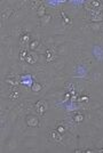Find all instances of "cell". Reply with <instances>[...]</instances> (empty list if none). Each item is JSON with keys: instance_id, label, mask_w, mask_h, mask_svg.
Wrapping results in <instances>:
<instances>
[{"instance_id": "6da1fadb", "label": "cell", "mask_w": 103, "mask_h": 153, "mask_svg": "<svg viewBox=\"0 0 103 153\" xmlns=\"http://www.w3.org/2000/svg\"><path fill=\"white\" fill-rule=\"evenodd\" d=\"M34 109H36V111L40 114V115H44L45 112L47 111V109H48V105H47L46 102L39 101V102H37V103L34 104Z\"/></svg>"}, {"instance_id": "3957f363", "label": "cell", "mask_w": 103, "mask_h": 153, "mask_svg": "<svg viewBox=\"0 0 103 153\" xmlns=\"http://www.w3.org/2000/svg\"><path fill=\"white\" fill-rule=\"evenodd\" d=\"M49 138L53 140V142L60 143L61 140H62V134L59 133L56 129H55V130H50V133H49Z\"/></svg>"}, {"instance_id": "7c38bea8", "label": "cell", "mask_w": 103, "mask_h": 153, "mask_svg": "<svg viewBox=\"0 0 103 153\" xmlns=\"http://www.w3.org/2000/svg\"><path fill=\"white\" fill-rule=\"evenodd\" d=\"M73 120L76 121V122H83V120H84V115L83 114H76V115L73 116Z\"/></svg>"}, {"instance_id": "2e32d148", "label": "cell", "mask_w": 103, "mask_h": 153, "mask_svg": "<svg viewBox=\"0 0 103 153\" xmlns=\"http://www.w3.org/2000/svg\"><path fill=\"white\" fill-rule=\"evenodd\" d=\"M18 96H20L18 91H13V93L10 94V100H16V98H18Z\"/></svg>"}, {"instance_id": "5bb4252c", "label": "cell", "mask_w": 103, "mask_h": 153, "mask_svg": "<svg viewBox=\"0 0 103 153\" xmlns=\"http://www.w3.org/2000/svg\"><path fill=\"white\" fill-rule=\"evenodd\" d=\"M61 16H62V18H63V21H64V24H71V20H70L68 16H65V14L62 12L61 13Z\"/></svg>"}, {"instance_id": "e0dca14e", "label": "cell", "mask_w": 103, "mask_h": 153, "mask_svg": "<svg viewBox=\"0 0 103 153\" xmlns=\"http://www.w3.org/2000/svg\"><path fill=\"white\" fill-rule=\"evenodd\" d=\"M68 88H69V91H70V94H71L72 96L77 95V94H76V90H74V88H73L72 85H69V86H68Z\"/></svg>"}, {"instance_id": "30bf717a", "label": "cell", "mask_w": 103, "mask_h": 153, "mask_svg": "<svg viewBox=\"0 0 103 153\" xmlns=\"http://www.w3.org/2000/svg\"><path fill=\"white\" fill-rule=\"evenodd\" d=\"M39 46V40H33L30 42V49L31 50H34L37 49V47Z\"/></svg>"}, {"instance_id": "ac0fdd59", "label": "cell", "mask_w": 103, "mask_h": 153, "mask_svg": "<svg viewBox=\"0 0 103 153\" xmlns=\"http://www.w3.org/2000/svg\"><path fill=\"white\" fill-rule=\"evenodd\" d=\"M49 21H50V16H49V15H45V16L43 17V22H44V23H49Z\"/></svg>"}, {"instance_id": "8992f818", "label": "cell", "mask_w": 103, "mask_h": 153, "mask_svg": "<svg viewBox=\"0 0 103 153\" xmlns=\"http://www.w3.org/2000/svg\"><path fill=\"white\" fill-rule=\"evenodd\" d=\"M38 16L41 17L43 18L45 15H46V7H45V5H40L39 8H38Z\"/></svg>"}, {"instance_id": "5b68a950", "label": "cell", "mask_w": 103, "mask_h": 153, "mask_svg": "<svg viewBox=\"0 0 103 153\" xmlns=\"http://www.w3.org/2000/svg\"><path fill=\"white\" fill-rule=\"evenodd\" d=\"M102 20H103V16L99 12H93V13H92V17H90V21H92V22H101Z\"/></svg>"}, {"instance_id": "ba28073f", "label": "cell", "mask_w": 103, "mask_h": 153, "mask_svg": "<svg viewBox=\"0 0 103 153\" xmlns=\"http://www.w3.org/2000/svg\"><path fill=\"white\" fill-rule=\"evenodd\" d=\"M25 61H27L28 63H30V64H34L37 62V57L34 56V55H32V54H28L27 60Z\"/></svg>"}, {"instance_id": "ffe728a7", "label": "cell", "mask_w": 103, "mask_h": 153, "mask_svg": "<svg viewBox=\"0 0 103 153\" xmlns=\"http://www.w3.org/2000/svg\"><path fill=\"white\" fill-rule=\"evenodd\" d=\"M71 96H72V95H71L70 93H67V94H65V98H64V100H65V101L70 100V97H71Z\"/></svg>"}, {"instance_id": "9c48e42d", "label": "cell", "mask_w": 103, "mask_h": 153, "mask_svg": "<svg viewBox=\"0 0 103 153\" xmlns=\"http://www.w3.org/2000/svg\"><path fill=\"white\" fill-rule=\"evenodd\" d=\"M28 54H29V53H28V50H27V49H22V50H21V51H20V56H18V57H20V61H21V62H23V61L27 60Z\"/></svg>"}, {"instance_id": "d6986e66", "label": "cell", "mask_w": 103, "mask_h": 153, "mask_svg": "<svg viewBox=\"0 0 103 153\" xmlns=\"http://www.w3.org/2000/svg\"><path fill=\"white\" fill-rule=\"evenodd\" d=\"M56 130L59 131V133H61V134H64V131H65V128H64L63 126H59L56 128Z\"/></svg>"}, {"instance_id": "9a60e30c", "label": "cell", "mask_w": 103, "mask_h": 153, "mask_svg": "<svg viewBox=\"0 0 103 153\" xmlns=\"http://www.w3.org/2000/svg\"><path fill=\"white\" fill-rule=\"evenodd\" d=\"M79 102H88L89 101V95H81V96L78 98Z\"/></svg>"}, {"instance_id": "4fadbf2b", "label": "cell", "mask_w": 103, "mask_h": 153, "mask_svg": "<svg viewBox=\"0 0 103 153\" xmlns=\"http://www.w3.org/2000/svg\"><path fill=\"white\" fill-rule=\"evenodd\" d=\"M43 88V86L41 85H39V83H34L33 86L31 87V89H32V91H34V93H37V91H39L40 89Z\"/></svg>"}, {"instance_id": "277c9868", "label": "cell", "mask_w": 103, "mask_h": 153, "mask_svg": "<svg viewBox=\"0 0 103 153\" xmlns=\"http://www.w3.org/2000/svg\"><path fill=\"white\" fill-rule=\"evenodd\" d=\"M46 61L47 62H52V61L55 60V57H56V50L54 49V48H50V49H47L46 53Z\"/></svg>"}, {"instance_id": "52a82bcc", "label": "cell", "mask_w": 103, "mask_h": 153, "mask_svg": "<svg viewBox=\"0 0 103 153\" xmlns=\"http://www.w3.org/2000/svg\"><path fill=\"white\" fill-rule=\"evenodd\" d=\"M13 13H14V10H12V9H6L2 14H1V18H2V20H5V21L8 20V17H9Z\"/></svg>"}, {"instance_id": "8fae6325", "label": "cell", "mask_w": 103, "mask_h": 153, "mask_svg": "<svg viewBox=\"0 0 103 153\" xmlns=\"http://www.w3.org/2000/svg\"><path fill=\"white\" fill-rule=\"evenodd\" d=\"M21 42H23V43H25V42H28V40L30 39V34L29 33H24L23 36H21Z\"/></svg>"}, {"instance_id": "7a4b0ae2", "label": "cell", "mask_w": 103, "mask_h": 153, "mask_svg": "<svg viewBox=\"0 0 103 153\" xmlns=\"http://www.w3.org/2000/svg\"><path fill=\"white\" fill-rule=\"evenodd\" d=\"M25 121H27V125L30 127H38L39 126V118L36 115H32V114H30V115H27V118H25Z\"/></svg>"}]
</instances>
